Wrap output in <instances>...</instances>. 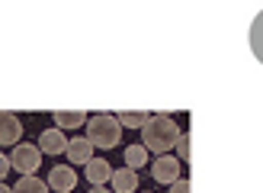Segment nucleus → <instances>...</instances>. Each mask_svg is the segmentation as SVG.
Instances as JSON below:
<instances>
[{"instance_id":"obj_14","label":"nucleus","mask_w":263,"mask_h":193,"mask_svg":"<svg viewBox=\"0 0 263 193\" xmlns=\"http://www.w3.org/2000/svg\"><path fill=\"white\" fill-rule=\"evenodd\" d=\"M148 164V148L144 145H128L125 148V167H132V171H138V167Z\"/></svg>"},{"instance_id":"obj_2","label":"nucleus","mask_w":263,"mask_h":193,"mask_svg":"<svg viewBox=\"0 0 263 193\" xmlns=\"http://www.w3.org/2000/svg\"><path fill=\"white\" fill-rule=\"evenodd\" d=\"M87 138L93 148H116L122 142V126L116 122V116L97 113L87 119Z\"/></svg>"},{"instance_id":"obj_5","label":"nucleus","mask_w":263,"mask_h":193,"mask_svg":"<svg viewBox=\"0 0 263 193\" xmlns=\"http://www.w3.org/2000/svg\"><path fill=\"white\" fill-rule=\"evenodd\" d=\"M48 190H58V193H71L74 184H77V171L71 164H58V167H51L48 171Z\"/></svg>"},{"instance_id":"obj_4","label":"nucleus","mask_w":263,"mask_h":193,"mask_svg":"<svg viewBox=\"0 0 263 193\" xmlns=\"http://www.w3.org/2000/svg\"><path fill=\"white\" fill-rule=\"evenodd\" d=\"M151 174L157 184H174V180H180V161L174 158V154H157V158L151 161Z\"/></svg>"},{"instance_id":"obj_3","label":"nucleus","mask_w":263,"mask_h":193,"mask_svg":"<svg viewBox=\"0 0 263 193\" xmlns=\"http://www.w3.org/2000/svg\"><path fill=\"white\" fill-rule=\"evenodd\" d=\"M39 164H42V151H39V145H29V142H20L10 154V167H16L23 177L35 174Z\"/></svg>"},{"instance_id":"obj_17","label":"nucleus","mask_w":263,"mask_h":193,"mask_svg":"<svg viewBox=\"0 0 263 193\" xmlns=\"http://www.w3.org/2000/svg\"><path fill=\"white\" fill-rule=\"evenodd\" d=\"M170 193H190V180H174V184H170Z\"/></svg>"},{"instance_id":"obj_16","label":"nucleus","mask_w":263,"mask_h":193,"mask_svg":"<svg viewBox=\"0 0 263 193\" xmlns=\"http://www.w3.org/2000/svg\"><path fill=\"white\" fill-rule=\"evenodd\" d=\"M174 148H177V161L183 164V161L190 158V135H183V132H180V138H177V145H174Z\"/></svg>"},{"instance_id":"obj_6","label":"nucleus","mask_w":263,"mask_h":193,"mask_svg":"<svg viewBox=\"0 0 263 193\" xmlns=\"http://www.w3.org/2000/svg\"><path fill=\"white\" fill-rule=\"evenodd\" d=\"M68 161H74V164H87V161H93V145H90V138L87 135H74V138H68Z\"/></svg>"},{"instance_id":"obj_7","label":"nucleus","mask_w":263,"mask_h":193,"mask_svg":"<svg viewBox=\"0 0 263 193\" xmlns=\"http://www.w3.org/2000/svg\"><path fill=\"white\" fill-rule=\"evenodd\" d=\"M23 122L13 113H0V145H20Z\"/></svg>"},{"instance_id":"obj_1","label":"nucleus","mask_w":263,"mask_h":193,"mask_svg":"<svg viewBox=\"0 0 263 193\" xmlns=\"http://www.w3.org/2000/svg\"><path fill=\"white\" fill-rule=\"evenodd\" d=\"M180 138V126L170 119V116L157 113V116H148V122L141 126V145L148 148V154H170V148L177 145Z\"/></svg>"},{"instance_id":"obj_10","label":"nucleus","mask_w":263,"mask_h":193,"mask_svg":"<svg viewBox=\"0 0 263 193\" xmlns=\"http://www.w3.org/2000/svg\"><path fill=\"white\" fill-rule=\"evenodd\" d=\"M112 187H116V193H135V187H138V174L132 171V167H119V171H112Z\"/></svg>"},{"instance_id":"obj_9","label":"nucleus","mask_w":263,"mask_h":193,"mask_svg":"<svg viewBox=\"0 0 263 193\" xmlns=\"http://www.w3.org/2000/svg\"><path fill=\"white\" fill-rule=\"evenodd\" d=\"M87 180H90V187H103L106 180L112 177V164L106 158H93V161H87Z\"/></svg>"},{"instance_id":"obj_18","label":"nucleus","mask_w":263,"mask_h":193,"mask_svg":"<svg viewBox=\"0 0 263 193\" xmlns=\"http://www.w3.org/2000/svg\"><path fill=\"white\" fill-rule=\"evenodd\" d=\"M7 174H10V158H7V154H0V184H4Z\"/></svg>"},{"instance_id":"obj_12","label":"nucleus","mask_w":263,"mask_h":193,"mask_svg":"<svg viewBox=\"0 0 263 193\" xmlns=\"http://www.w3.org/2000/svg\"><path fill=\"white\" fill-rule=\"evenodd\" d=\"M251 48H254V58L263 64V10L254 16L251 23Z\"/></svg>"},{"instance_id":"obj_15","label":"nucleus","mask_w":263,"mask_h":193,"mask_svg":"<svg viewBox=\"0 0 263 193\" xmlns=\"http://www.w3.org/2000/svg\"><path fill=\"white\" fill-rule=\"evenodd\" d=\"M116 122H119L122 129H141L144 122H148V113H119Z\"/></svg>"},{"instance_id":"obj_19","label":"nucleus","mask_w":263,"mask_h":193,"mask_svg":"<svg viewBox=\"0 0 263 193\" xmlns=\"http://www.w3.org/2000/svg\"><path fill=\"white\" fill-rule=\"evenodd\" d=\"M87 193H112V190H109V187H90Z\"/></svg>"},{"instance_id":"obj_8","label":"nucleus","mask_w":263,"mask_h":193,"mask_svg":"<svg viewBox=\"0 0 263 193\" xmlns=\"http://www.w3.org/2000/svg\"><path fill=\"white\" fill-rule=\"evenodd\" d=\"M64 148H68V138H64V132L61 129H45L42 135H39V151L42 154H61Z\"/></svg>"},{"instance_id":"obj_13","label":"nucleus","mask_w":263,"mask_h":193,"mask_svg":"<svg viewBox=\"0 0 263 193\" xmlns=\"http://www.w3.org/2000/svg\"><path fill=\"white\" fill-rule=\"evenodd\" d=\"M10 190L13 193H48V184H45V180H39L35 174H29V177H20Z\"/></svg>"},{"instance_id":"obj_11","label":"nucleus","mask_w":263,"mask_h":193,"mask_svg":"<svg viewBox=\"0 0 263 193\" xmlns=\"http://www.w3.org/2000/svg\"><path fill=\"white\" fill-rule=\"evenodd\" d=\"M84 122H87V113H81V110H68V113L58 110L55 113V129H61V132H64V129H77Z\"/></svg>"},{"instance_id":"obj_20","label":"nucleus","mask_w":263,"mask_h":193,"mask_svg":"<svg viewBox=\"0 0 263 193\" xmlns=\"http://www.w3.org/2000/svg\"><path fill=\"white\" fill-rule=\"evenodd\" d=\"M0 193H13V190H10V187H7V184H0Z\"/></svg>"}]
</instances>
